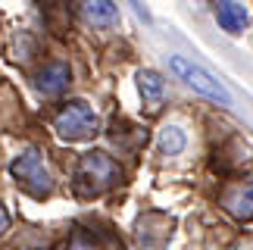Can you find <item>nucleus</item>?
Here are the masks:
<instances>
[{"label":"nucleus","instance_id":"obj_4","mask_svg":"<svg viewBox=\"0 0 253 250\" xmlns=\"http://www.w3.org/2000/svg\"><path fill=\"white\" fill-rule=\"evenodd\" d=\"M169 69L178 75V79L188 84V88H194L197 94H203L207 100L219 103V107H231V94L225 91V84H222L216 75H210L203 66L184 60V56H169Z\"/></svg>","mask_w":253,"mask_h":250},{"label":"nucleus","instance_id":"obj_5","mask_svg":"<svg viewBox=\"0 0 253 250\" xmlns=\"http://www.w3.org/2000/svg\"><path fill=\"white\" fill-rule=\"evenodd\" d=\"M222 207H225L238 222L253 219V178H244V181H238V185L222 191Z\"/></svg>","mask_w":253,"mask_h":250},{"label":"nucleus","instance_id":"obj_3","mask_svg":"<svg viewBox=\"0 0 253 250\" xmlns=\"http://www.w3.org/2000/svg\"><path fill=\"white\" fill-rule=\"evenodd\" d=\"M53 131L60 141H91L100 131V119L97 113L87 107L84 100H69L66 107H60V113L53 116Z\"/></svg>","mask_w":253,"mask_h":250},{"label":"nucleus","instance_id":"obj_7","mask_svg":"<svg viewBox=\"0 0 253 250\" xmlns=\"http://www.w3.org/2000/svg\"><path fill=\"white\" fill-rule=\"evenodd\" d=\"M75 9H79L82 22L94 28H110L119 22V6L113 0H75Z\"/></svg>","mask_w":253,"mask_h":250},{"label":"nucleus","instance_id":"obj_1","mask_svg":"<svg viewBox=\"0 0 253 250\" xmlns=\"http://www.w3.org/2000/svg\"><path fill=\"white\" fill-rule=\"evenodd\" d=\"M122 181V166L106 150H87L75 169V194L97 197L103 191H113Z\"/></svg>","mask_w":253,"mask_h":250},{"label":"nucleus","instance_id":"obj_12","mask_svg":"<svg viewBox=\"0 0 253 250\" xmlns=\"http://www.w3.org/2000/svg\"><path fill=\"white\" fill-rule=\"evenodd\" d=\"M9 232V213L3 209V204H0V235H6Z\"/></svg>","mask_w":253,"mask_h":250},{"label":"nucleus","instance_id":"obj_2","mask_svg":"<svg viewBox=\"0 0 253 250\" xmlns=\"http://www.w3.org/2000/svg\"><path fill=\"white\" fill-rule=\"evenodd\" d=\"M9 175H13L16 185L32 197H47V194H53V188H56V178H53L50 166L44 163L41 150H35V147H28L25 153H19L13 160Z\"/></svg>","mask_w":253,"mask_h":250},{"label":"nucleus","instance_id":"obj_10","mask_svg":"<svg viewBox=\"0 0 253 250\" xmlns=\"http://www.w3.org/2000/svg\"><path fill=\"white\" fill-rule=\"evenodd\" d=\"M184 147H188V134H184L181 125H166L157 134V150L166 153V157H178Z\"/></svg>","mask_w":253,"mask_h":250},{"label":"nucleus","instance_id":"obj_6","mask_svg":"<svg viewBox=\"0 0 253 250\" xmlns=\"http://www.w3.org/2000/svg\"><path fill=\"white\" fill-rule=\"evenodd\" d=\"M69 82H72V72H69V66L60 63V60H53V63H44L41 69L35 72V88L47 94V97H56V94H63L66 88H69Z\"/></svg>","mask_w":253,"mask_h":250},{"label":"nucleus","instance_id":"obj_11","mask_svg":"<svg viewBox=\"0 0 253 250\" xmlns=\"http://www.w3.org/2000/svg\"><path fill=\"white\" fill-rule=\"evenodd\" d=\"M66 250H103V247H100V241H97L91 232H75L72 241L66 244Z\"/></svg>","mask_w":253,"mask_h":250},{"label":"nucleus","instance_id":"obj_8","mask_svg":"<svg viewBox=\"0 0 253 250\" xmlns=\"http://www.w3.org/2000/svg\"><path fill=\"white\" fill-rule=\"evenodd\" d=\"M216 19H219V25L225 28L228 35H238V32H244L247 22H250V16H247V9L238 3V0H219L216 3Z\"/></svg>","mask_w":253,"mask_h":250},{"label":"nucleus","instance_id":"obj_9","mask_svg":"<svg viewBox=\"0 0 253 250\" xmlns=\"http://www.w3.org/2000/svg\"><path fill=\"white\" fill-rule=\"evenodd\" d=\"M138 91H141V97L147 100V107L157 110L163 103V97H166V79L153 69H141L138 72Z\"/></svg>","mask_w":253,"mask_h":250}]
</instances>
